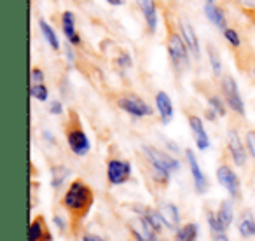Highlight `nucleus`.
Listing matches in <instances>:
<instances>
[{"mask_svg":"<svg viewBox=\"0 0 255 241\" xmlns=\"http://www.w3.org/2000/svg\"><path fill=\"white\" fill-rule=\"evenodd\" d=\"M93 201H95V194H93V189L86 184L84 180H74L68 189L63 194V206L68 210V213L72 215L74 220H82L88 212L91 210Z\"/></svg>","mask_w":255,"mask_h":241,"instance_id":"obj_1","label":"nucleus"},{"mask_svg":"<svg viewBox=\"0 0 255 241\" xmlns=\"http://www.w3.org/2000/svg\"><path fill=\"white\" fill-rule=\"evenodd\" d=\"M166 51H168V58H170L171 67L177 72L184 70L191 65V51H189L187 44H185L184 37L178 30L175 28H168L166 33Z\"/></svg>","mask_w":255,"mask_h":241,"instance_id":"obj_2","label":"nucleus"},{"mask_svg":"<svg viewBox=\"0 0 255 241\" xmlns=\"http://www.w3.org/2000/svg\"><path fill=\"white\" fill-rule=\"evenodd\" d=\"M65 135H67L68 147H70V150L75 154V156H79V157L88 156L89 150H91V142H89L88 135H86V131L82 129L81 122H79L75 114H74V119L68 122Z\"/></svg>","mask_w":255,"mask_h":241,"instance_id":"obj_3","label":"nucleus"},{"mask_svg":"<svg viewBox=\"0 0 255 241\" xmlns=\"http://www.w3.org/2000/svg\"><path fill=\"white\" fill-rule=\"evenodd\" d=\"M220 91H222V98L226 100L227 107L233 110L234 114L245 117V102L241 98L238 82L233 75H224L220 79Z\"/></svg>","mask_w":255,"mask_h":241,"instance_id":"obj_4","label":"nucleus"},{"mask_svg":"<svg viewBox=\"0 0 255 241\" xmlns=\"http://www.w3.org/2000/svg\"><path fill=\"white\" fill-rule=\"evenodd\" d=\"M117 105H119L121 110H124V112L129 114V116L136 117V119L152 116L150 105L145 102V100L140 98V96H133V95L121 96V98L117 100Z\"/></svg>","mask_w":255,"mask_h":241,"instance_id":"obj_5","label":"nucleus"},{"mask_svg":"<svg viewBox=\"0 0 255 241\" xmlns=\"http://www.w3.org/2000/svg\"><path fill=\"white\" fill-rule=\"evenodd\" d=\"M143 152H145V157L149 163L163 168L168 173H175V171L180 170V161L175 159V157L170 156L168 152H163V150L156 149V147H150V145H143Z\"/></svg>","mask_w":255,"mask_h":241,"instance_id":"obj_6","label":"nucleus"},{"mask_svg":"<svg viewBox=\"0 0 255 241\" xmlns=\"http://www.w3.org/2000/svg\"><path fill=\"white\" fill-rule=\"evenodd\" d=\"M131 163L123 159H110L107 163V178L112 185H123L131 178Z\"/></svg>","mask_w":255,"mask_h":241,"instance_id":"obj_7","label":"nucleus"},{"mask_svg":"<svg viewBox=\"0 0 255 241\" xmlns=\"http://www.w3.org/2000/svg\"><path fill=\"white\" fill-rule=\"evenodd\" d=\"M217 180H219V184L229 192L231 198H234V199L240 198L241 184H240V178H238V175L234 173L233 168L227 166V164H220V166L217 168Z\"/></svg>","mask_w":255,"mask_h":241,"instance_id":"obj_8","label":"nucleus"},{"mask_svg":"<svg viewBox=\"0 0 255 241\" xmlns=\"http://www.w3.org/2000/svg\"><path fill=\"white\" fill-rule=\"evenodd\" d=\"M185 159H187L189 170H191L192 182H194V189H196V192H198V194H205V192L208 191L210 184H208V178H206V175L203 173L201 166H199L198 159H196L194 150H191V149L185 150Z\"/></svg>","mask_w":255,"mask_h":241,"instance_id":"obj_9","label":"nucleus"},{"mask_svg":"<svg viewBox=\"0 0 255 241\" xmlns=\"http://www.w3.org/2000/svg\"><path fill=\"white\" fill-rule=\"evenodd\" d=\"M227 149H229V154L236 166L241 168L247 164V154H248L247 143L241 142L240 135H238V131H234V129H231L229 135H227Z\"/></svg>","mask_w":255,"mask_h":241,"instance_id":"obj_10","label":"nucleus"},{"mask_svg":"<svg viewBox=\"0 0 255 241\" xmlns=\"http://www.w3.org/2000/svg\"><path fill=\"white\" fill-rule=\"evenodd\" d=\"M136 5L142 12L149 33H156L157 25H159V12H157L156 0H136Z\"/></svg>","mask_w":255,"mask_h":241,"instance_id":"obj_11","label":"nucleus"},{"mask_svg":"<svg viewBox=\"0 0 255 241\" xmlns=\"http://www.w3.org/2000/svg\"><path fill=\"white\" fill-rule=\"evenodd\" d=\"M61 32H63L67 42L72 44L74 47H79L82 44V39L77 30V19H75V14L72 11H65L61 14Z\"/></svg>","mask_w":255,"mask_h":241,"instance_id":"obj_12","label":"nucleus"},{"mask_svg":"<svg viewBox=\"0 0 255 241\" xmlns=\"http://www.w3.org/2000/svg\"><path fill=\"white\" fill-rule=\"evenodd\" d=\"M178 32H180L182 37H184V40H185V44H187L189 51H191L192 58H194V60H199V58H201V44H199V37H198V33H196L194 26H192L189 21L180 19V21H178Z\"/></svg>","mask_w":255,"mask_h":241,"instance_id":"obj_13","label":"nucleus"},{"mask_svg":"<svg viewBox=\"0 0 255 241\" xmlns=\"http://www.w3.org/2000/svg\"><path fill=\"white\" fill-rule=\"evenodd\" d=\"M128 227H129L133 236L136 238V241H156V231L149 226V222L142 215L128 220Z\"/></svg>","mask_w":255,"mask_h":241,"instance_id":"obj_14","label":"nucleus"},{"mask_svg":"<svg viewBox=\"0 0 255 241\" xmlns=\"http://www.w3.org/2000/svg\"><path fill=\"white\" fill-rule=\"evenodd\" d=\"M189 128L192 131V136H194L196 147L199 150H206L210 147V136L205 129V124H203V119L199 116H189Z\"/></svg>","mask_w":255,"mask_h":241,"instance_id":"obj_15","label":"nucleus"},{"mask_svg":"<svg viewBox=\"0 0 255 241\" xmlns=\"http://www.w3.org/2000/svg\"><path fill=\"white\" fill-rule=\"evenodd\" d=\"M154 100H156V109H157V112H159L161 122L168 124V122L173 119V114H175V107H173V102H171L170 95H168L166 91H157Z\"/></svg>","mask_w":255,"mask_h":241,"instance_id":"obj_16","label":"nucleus"},{"mask_svg":"<svg viewBox=\"0 0 255 241\" xmlns=\"http://www.w3.org/2000/svg\"><path fill=\"white\" fill-rule=\"evenodd\" d=\"M203 12H205L206 19H208L212 25H215L217 28L222 32L224 28H227V16L224 12L222 7L215 4V2H205V7H203Z\"/></svg>","mask_w":255,"mask_h":241,"instance_id":"obj_17","label":"nucleus"},{"mask_svg":"<svg viewBox=\"0 0 255 241\" xmlns=\"http://www.w3.org/2000/svg\"><path fill=\"white\" fill-rule=\"evenodd\" d=\"M157 213H159L161 220H163V224L168 229H177L178 224H180V212H178V208L173 203H163V205H159Z\"/></svg>","mask_w":255,"mask_h":241,"instance_id":"obj_18","label":"nucleus"},{"mask_svg":"<svg viewBox=\"0 0 255 241\" xmlns=\"http://www.w3.org/2000/svg\"><path fill=\"white\" fill-rule=\"evenodd\" d=\"M28 241H51V234L47 231L44 217H35L30 224Z\"/></svg>","mask_w":255,"mask_h":241,"instance_id":"obj_19","label":"nucleus"},{"mask_svg":"<svg viewBox=\"0 0 255 241\" xmlns=\"http://www.w3.org/2000/svg\"><path fill=\"white\" fill-rule=\"evenodd\" d=\"M39 28H40V33H42L44 40L47 42V46L51 47L53 51H61V44H60V39L56 35V30L53 28L51 23H47L46 19H39Z\"/></svg>","mask_w":255,"mask_h":241,"instance_id":"obj_20","label":"nucleus"},{"mask_svg":"<svg viewBox=\"0 0 255 241\" xmlns=\"http://www.w3.org/2000/svg\"><path fill=\"white\" fill-rule=\"evenodd\" d=\"M238 229H240V234L243 238L255 236V219H254V215H252V212H245L243 215L240 217Z\"/></svg>","mask_w":255,"mask_h":241,"instance_id":"obj_21","label":"nucleus"},{"mask_svg":"<svg viewBox=\"0 0 255 241\" xmlns=\"http://www.w3.org/2000/svg\"><path fill=\"white\" fill-rule=\"evenodd\" d=\"M206 54H208V63H210V68H212L213 75H215V77H222V61H220V54L213 44L206 46Z\"/></svg>","mask_w":255,"mask_h":241,"instance_id":"obj_22","label":"nucleus"},{"mask_svg":"<svg viewBox=\"0 0 255 241\" xmlns=\"http://www.w3.org/2000/svg\"><path fill=\"white\" fill-rule=\"evenodd\" d=\"M217 217H219V222L222 224V227L227 231V227L231 226L234 219V212H233V203L231 201H222L220 203V208L219 212H215Z\"/></svg>","mask_w":255,"mask_h":241,"instance_id":"obj_23","label":"nucleus"},{"mask_svg":"<svg viewBox=\"0 0 255 241\" xmlns=\"http://www.w3.org/2000/svg\"><path fill=\"white\" fill-rule=\"evenodd\" d=\"M198 238V224H185L180 229H177L175 241H196Z\"/></svg>","mask_w":255,"mask_h":241,"instance_id":"obj_24","label":"nucleus"},{"mask_svg":"<svg viewBox=\"0 0 255 241\" xmlns=\"http://www.w3.org/2000/svg\"><path fill=\"white\" fill-rule=\"evenodd\" d=\"M68 175H70V170L67 166H54L51 170V185L54 189H60L68 178Z\"/></svg>","mask_w":255,"mask_h":241,"instance_id":"obj_25","label":"nucleus"},{"mask_svg":"<svg viewBox=\"0 0 255 241\" xmlns=\"http://www.w3.org/2000/svg\"><path fill=\"white\" fill-rule=\"evenodd\" d=\"M140 215H142L143 219H145L147 222H149V226L152 227V229L156 231V233H159L161 227H163V220H161L159 213L154 212V210H150V208H143Z\"/></svg>","mask_w":255,"mask_h":241,"instance_id":"obj_26","label":"nucleus"},{"mask_svg":"<svg viewBox=\"0 0 255 241\" xmlns=\"http://www.w3.org/2000/svg\"><path fill=\"white\" fill-rule=\"evenodd\" d=\"M222 35H224L226 42L229 44L231 47H234V49L241 47V37H240V33H238V30H234L233 26H227V28H224Z\"/></svg>","mask_w":255,"mask_h":241,"instance_id":"obj_27","label":"nucleus"},{"mask_svg":"<svg viewBox=\"0 0 255 241\" xmlns=\"http://www.w3.org/2000/svg\"><path fill=\"white\" fill-rule=\"evenodd\" d=\"M208 107L215 110L219 117H224L227 114V103L220 96H208Z\"/></svg>","mask_w":255,"mask_h":241,"instance_id":"obj_28","label":"nucleus"},{"mask_svg":"<svg viewBox=\"0 0 255 241\" xmlns=\"http://www.w3.org/2000/svg\"><path fill=\"white\" fill-rule=\"evenodd\" d=\"M30 96L37 102H47L49 98V89L46 84H32L30 86Z\"/></svg>","mask_w":255,"mask_h":241,"instance_id":"obj_29","label":"nucleus"},{"mask_svg":"<svg viewBox=\"0 0 255 241\" xmlns=\"http://www.w3.org/2000/svg\"><path fill=\"white\" fill-rule=\"evenodd\" d=\"M241 12H245L247 16H254L255 14V0H231Z\"/></svg>","mask_w":255,"mask_h":241,"instance_id":"obj_30","label":"nucleus"},{"mask_svg":"<svg viewBox=\"0 0 255 241\" xmlns=\"http://www.w3.org/2000/svg\"><path fill=\"white\" fill-rule=\"evenodd\" d=\"M206 220H208L210 229L213 231V234L226 233V229H224L222 224L219 222V217H217V213H215V212H208V213H206Z\"/></svg>","mask_w":255,"mask_h":241,"instance_id":"obj_31","label":"nucleus"},{"mask_svg":"<svg viewBox=\"0 0 255 241\" xmlns=\"http://www.w3.org/2000/svg\"><path fill=\"white\" fill-rule=\"evenodd\" d=\"M116 63L119 65L121 68H124V70H126V68H131L133 67V58H131V54L121 51L119 56L116 58Z\"/></svg>","mask_w":255,"mask_h":241,"instance_id":"obj_32","label":"nucleus"},{"mask_svg":"<svg viewBox=\"0 0 255 241\" xmlns=\"http://www.w3.org/2000/svg\"><path fill=\"white\" fill-rule=\"evenodd\" d=\"M44 79H46V75H44L42 68L33 67L30 70V84H44Z\"/></svg>","mask_w":255,"mask_h":241,"instance_id":"obj_33","label":"nucleus"},{"mask_svg":"<svg viewBox=\"0 0 255 241\" xmlns=\"http://www.w3.org/2000/svg\"><path fill=\"white\" fill-rule=\"evenodd\" d=\"M245 143H247L248 154L255 159V131H248L247 138H245Z\"/></svg>","mask_w":255,"mask_h":241,"instance_id":"obj_34","label":"nucleus"},{"mask_svg":"<svg viewBox=\"0 0 255 241\" xmlns=\"http://www.w3.org/2000/svg\"><path fill=\"white\" fill-rule=\"evenodd\" d=\"M63 51H65V60H67L68 67H74V65H75V60H77V58H75L74 46L67 42V46H65V49H63Z\"/></svg>","mask_w":255,"mask_h":241,"instance_id":"obj_35","label":"nucleus"},{"mask_svg":"<svg viewBox=\"0 0 255 241\" xmlns=\"http://www.w3.org/2000/svg\"><path fill=\"white\" fill-rule=\"evenodd\" d=\"M49 114H53V116H61L63 114V103H61V100H53L49 103Z\"/></svg>","mask_w":255,"mask_h":241,"instance_id":"obj_36","label":"nucleus"},{"mask_svg":"<svg viewBox=\"0 0 255 241\" xmlns=\"http://www.w3.org/2000/svg\"><path fill=\"white\" fill-rule=\"evenodd\" d=\"M82 241H103V240L100 236H95V234H84Z\"/></svg>","mask_w":255,"mask_h":241,"instance_id":"obj_37","label":"nucleus"},{"mask_svg":"<svg viewBox=\"0 0 255 241\" xmlns=\"http://www.w3.org/2000/svg\"><path fill=\"white\" fill-rule=\"evenodd\" d=\"M217 117H219V116H217V112H215L213 109H208V110H206V119H208V120H215Z\"/></svg>","mask_w":255,"mask_h":241,"instance_id":"obj_38","label":"nucleus"},{"mask_svg":"<svg viewBox=\"0 0 255 241\" xmlns=\"http://www.w3.org/2000/svg\"><path fill=\"white\" fill-rule=\"evenodd\" d=\"M105 2L112 5V7H121L124 4V0H105Z\"/></svg>","mask_w":255,"mask_h":241,"instance_id":"obj_39","label":"nucleus"},{"mask_svg":"<svg viewBox=\"0 0 255 241\" xmlns=\"http://www.w3.org/2000/svg\"><path fill=\"white\" fill-rule=\"evenodd\" d=\"M215 241H229L227 240V236H226V233H219V234H215V238H213Z\"/></svg>","mask_w":255,"mask_h":241,"instance_id":"obj_40","label":"nucleus"},{"mask_svg":"<svg viewBox=\"0 0 255 241\" xmlns=\"http://www.w3.org/2000/svg\"><path fill=\"white\" fill-rule=\"evenodd\" d=\"M54 224H56V226L60 227L61 231L65 229V224H63V220H61V217H54Z\"/></svg>","mask_w":255,"mask_h":241,"instance_id":"obj_41","label":"nucleus"},{"mask_svg":"<svg viewBox=\"0 0 255 241\" xmlns=\"http://www.w3.org/2000/svg\"><path fill=\"white\" fill-rule=\"evenodd\" d=\"M205 2H215V0H205Z\"/></svg>","mask_w":255,"mask_h":241,"instance_id":"obj_42","label":"nucleus"},{"mask_svg":"<svg viewBox=\"0 0 255 241\" xmlns=\"http://www.w3.org/2000/svg\"><path fill=\"white\" fill-rule=\"evenodd\" d=\"M252 19H254V21H255V14H254V16H252Z\"/></svg>","mask_w":255,"mask_h":241,"instance_id":"obj_43","label":"nucleus"},{"mask_svg":"<svg viewBox=\"0 0 255 241\" xmlns=\"http://www.w3.org/2000/svg\"><path fill=\"white\" fill-rule=\"evenodd\" d=\"M254 74H255V68H254Z\"/></svg>","mask_w":255,"mask_h":241,"instance_id":"obj_44","label":"nucleus"}]
</instances>
